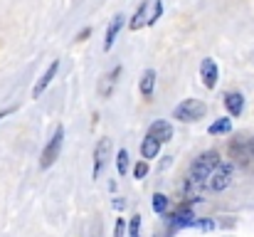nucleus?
<instances>
[{"label":"nucleus","instance_id":"f257e3e1","mask_svg":"<svg viewBox=\"0 0 254 237\" xmlns=\"http://www.w3.org/2000/svg\"><path fill=\"white\" fill-rule=\"evenodd\" d=\"M220 163H222V160H220V154H217V151H205L202 156L192 163V168H190V180L197 183V185L205 183V180L210 178V173H212Z\"/></svg>","mask_w":254,"mask_h":237},{"label":"nucleus","instance_id":"f03ea898","mask_svg":"<svg viewBox=\"0 0 254 237\" xmlns=\"http://www.w3.org/2000/svg\"><path fill=\"white\" fill-rule=\"evenodd\" d=\"M205 114H207V106H205V101H200V99H185V101H180V104L175 106V111H173V116H175L178 121H185V124L200 121Z\"/></svg>","mask_w":254,"mask_h":237},{"label":"nucleus","instance_id":"7ed1b4c3","mask_svg":"<svg viewBox=\"0 0 254 237\" xmlns=\"http://www.w3.org/2000/svg\"><path fill=\"white\" fill-rule=\"evenodd\" d=\"M232 173H235V165H232V163H220V165L210 173V178H207L205 183H207V188L215 190V193H217V190H225V188L232 183Z\"/></svg>","mask_w":254,"mask_h":237},{"label":"nucleus","instance_id":"20e7f679","mask_svg":"<svg viewBox=\"0 0 254 237\" xmlns=\"http://www.w3.org/2000/svg\"><path fill=\"white\" fill-rule=\"evenodd\" d=\"M62 141H64V129H62V126H57V131H55L52 141H50V144L45 146V151H42V158H40V165H42V168H50V165L60 158Z\"/></svg>","mask_w":254,"mask_h":237},{"label":"nucleus","instance_id":"39448f33","mask_svg":"<svg viewBox=\"0 0 254 237\" xmlns=\"http://www.w3.org/2000/svg\"><path fill=\"white\" fill-rule=\"evenodd\" d=\"M109 151H111V141H109V139H101V141L96 144V149H94V170H91L94 178L101 175V170H104V165H106V160H109Z\"/></svg>","mask_w":254,"mask_h":237},{"label":"nucleus","instance_id":"423d86ee","mask_svg":"<svg viewBox=\"0 0 254 237\" xmlns=\"http://www.w3.org/2000/svg\"><path fill=\"white\" fill-rule=\"evenodd\" d=\"M200 77H202V84H205L207 89H215V86H217L220 70H217V65H215L212 57H205V60H202V65H200Z\"/></svg>","mask_w":254,"mask_h":237},{"label":"nucleus","instance_id":"0eeeda50","mask_svg":"<svg viewBox=\"0 0 254 237\" xmlns=\"http://www.w3.org/2000/svg\"><path fill=\"white\" fill-rule=\"evenodd\" d=\"M57 70H60V62L55 60V62H52L50 67H47V72H45L42 77L37 79V84L32 86V99H40V96H42V91H45V89L50 86V81L55 79V75H57Z\"/></svg>","mask_w":254,"mask_h":237},{"label":"nucleus","instance_id":"6e6552de","mask_svg":"<svg viewBox=\"0 0 254 237\" xmlns=\"http://www.w3.org/2000/svg\"><path fill=\"white\" fill-rule=\"evenodd\" d=\"M230 156L235 158L237 163H242V165H247L250 163V158H252V151H250V141H235V144H230Z\"/></svg>","mask_w":254,"mask_h":237},{"label":"nucleus","instance_id":"1a4fd4ad","mask_svg":"<svg viewBox=\"0 0 254 237\" xmlns=\"http://www.w3.org/2000/svg\"><path fill=\"white\" fill-rule=\"evenodd\" d=\"M168 220L173 225H178V228H183V225H192L195 223V215H192V210H190V205L185 203V205H180L175 213H170Z\"/></svg>","mask_w":254,"mask_h":237},{"label":"nucleus","instance_id":"9d476101","mask_svg":"<svg viewBox=\"0 0 254 237\" xmlns=\"http://www.w3.org/2000/svg\"><path fill=\"white\" fill-rule=\"evenodd\" d=\"M148 136H153V139H158L161 144H166V141L173 139V126H170L168 121H153L151 129H148Z\"/></svg>","mask_w":254,"mask_h":237},{"label":"nucleus","instance_id":"9b49d317","mask_svg":"<svg viewBox=\"0 0 254 237\" xmlns=\"http://www.w3.org/2000/svg\"><path fill=\"white\" fill-rule=\"evenodd\" d=\"M148 10H151V0H143L141 5H138V10L133 12V17H131V30H141L143 25H148Z\"/></svg>","mask_w":254,"mask_h":237},{"label":"nucleus","instance_id":"f8f14e48","mask_svg":"<svg viewBox=\"0 0 254 237\" xmlns=\"http://www.w3.org/2000/svg\"><path fill=\"white\" fill-rule=\"evenodd\" d=\"M225 106H227V111H230L232 116H240L242 109H245V96H242L240 91H227V94H225Z\"/></svg>","mask_w":254,"mask_h":237},{"label":"nucleus","instance_id":"ddd939ff","mask_svg":"<svg viewBox=\"0 0 254 237\" xmlns=\"http://www.w3.org/2000/svg\"><path fill=\"white\" fill-rule=\"evenodd\" d=\"M121 25H124V15H116V17L111 20V25L106 27V37H104V50H106V52L114 47V40L119 37V30H121Z\"/></svg>","mask_w":254,"mask_h":237},{"label":"nucleus","instance_id":"4468645a","mask_svg":"<svg viewBox=\"0 0 254 237\" xmlns=\"http://www.w3.org/2000/svg\"><path fill=\"white\" fill-rule=\"evenodd\" d=\"M121 75V67H116L114 72H109V75H104L101 81H99V94L106 99V96H111V89H114V84H116V77Z\"/></svg>","mask_w":254,"mask_h":237},{"label":"nucleus","instance_id":"2eb2a0df","mask_svg":"<svg viewBox=\"0 0 254 237\" xmlns=\"http://www.w3.org/2000/svg\"><path fill=\"white\" fill-rule=\"evenodd\" d=\"M138 89H141V94L148 99V96H153V89H156V72L153 70H146L143 75H141V84H138Z\"/></svg>","mask_w":254,"mask_h":237},{"label":"nucleus","instance_id":"dca6fc26","mask_svg":"<svg viewBox=\"0 0 254 237\" xmlns=\"http://www.w3.org/2000/svg\"><path fill=\"white\" fill-rule=\"evenodd\" d=\"M141 154H143V158H156L161 154V141L153 139V136H146L143 144H141Z\"/></svg>","mask_w":254,"mask_h":237},{"label":"nucleus","instance_id":"f3484780","mask_svg":"<svg viewBox=\"0 0 254 237\" xmlns=\"http://www.w3.org/2000/svg\"><path fill=\"white\" fill-rule=\"evenodd\" d=\"M212 136H220V134H230L232 131V119H217L210 129H207Z\"/></svg>","mask_w":254,"mask_h":237},{"label":"nucleus","instance_id":"a211bd4d","mask_svg":"<svg viewBox=\"0 0 254 237\" xmlns=\"http://www.w3.org/2000/svg\"><path fill=\"white\" fill-rule=\"evenodd\" d=\"M151 208H153L158 215H166V210H168V198H166L163 193H156L153 200H151Z\"/></svg>","mask_w":254,"mask_h":237},{"label":"nucleus","instance_id":"6ab92c4d","mask_svg":"<svg viewBox=\"0 0 254 237\" xmlns=\"http://www.w3.org/2000/svg\"><path fill=\"white\" fill-rule=\"evenodd\" d=\"M116 170H119V175H126L128 173V151L126 149H121L116 154Z\"/></svg>","mask_w":254,"mask_h":237},{"label":"nucleus","instance_id":"aec40b11","mask_svg":"<svg viewBox=\"0 0 254 237\" xmlns=\"http://www.w3.org/2000/svg\"><path fill=\"white\" fill-rule=\"evenodd\" d=\"M128 237H141V215H133L128 223Z\"/></svg>","mask_w":254,"mask_h":237},{"label":"nucleus","instance_id":"412c9836","mask_svg":"<svg viewBox=\"0 0 254 237\" xmlns=\"http://www.w3.org/2000/svg\"><path fill=\"white\" fill-rule=\"evenodd\" d=\"M146 173H148V163L146 160H141V163L133 165V178H146Z\"/></svg>","mask_w":254,"mask_h":237},{"label":"nucleus","instance_id":"4be33fe9","mask_svg":"<svg viewBox=\"0 0 254 237\" xmlns=\"http://www.w3.org/2000/svg\"><path fill=\"white\" fill-rule=\"evenodd\" d=\"M161 12H163V2H161V0H156V10H153V15L148 17V25H156V22H158V17H161Z\"/></svg>","mask_w":254,"mask_h":237},{"label":"nucleus","instance_id":"5701e85b","mask_svg":"<svg viewBox=\"0 0 254 237\" xmlns=\"http://www.w3.org/2000/svg\"><path fill=\"white\" fill-rule=\"evenodd\" d=\"M124 228H126V223L119 218L116 220V228H114V237H124Z\"/></svg>","mask_w":254,"mask_h":237},{"label":"nucleus","instance_id":"b1692460","mask_svg":"<svg viewBox=\"0 0 254 237\" xmlns=\"http://www.w3.org/2000/svg\"><path fill=\"white\" fill-rule=\"evenodd\" d=\"M89 32H91L89 27H86V30H82V32H79V37H77V42H84L86 37H89Z\"/></svg>","mask_w":254,"mask_h":237},{"label":"nucleus","instance_id":"393cba45","mask_svg":"<svg viewBox=\"0 0 254 237\" xmlns=\"http://www.w3.org/2000/svg\"><path fill=\"white\" fill-rule=\"evenodd\" d=\"M250 151H252V156H254V139H250Z\"/></svg>","mask_w":254,"mask_h":237},{"label":"nucleus","instance_id":"a878e982","mask_svg":"<svg viewBox=\"0 0 254 237\" xmlns=\"http://www.w3.org/2000/svg\"><path fill=\"white\" fill-rule=\"evenodd\" d=\"M5 114H10V109H5V111H0V119H2V116H5Z\"/></svg>","mask_w":254,"mask_h":237}]
</instances>
